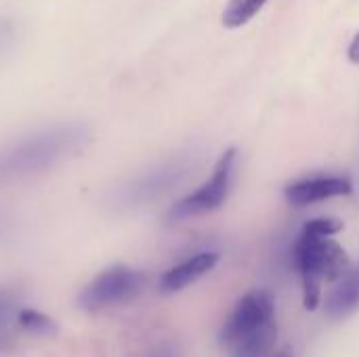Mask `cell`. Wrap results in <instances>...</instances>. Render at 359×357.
Wrapping results in <instances>:
<instances>
[{
  "instance_id": "cell-16",
  "label": "cell",
  "mask_w": 359,
  "mask_h": 357,
  "mask_svg": "<svg viewBox=\"0 0 359 357\" xmlns=\"http://www.w3.org/2000/svg\"><path fill=\"white\" fill-rule=\"evenodd\" d=\"M278 357H290V356H288V353H280V356H278Z\"/></svg>"
},
{
  "instance_id": "cell-3",
  "label": "cell",
  "mask_w": 359,
  "mask_h": 357,
  "mask_svg": "<svg viewBox=\"0 0 359 357\" xmlns=\"http://www.w3.org/2000/svg\"><path fill=\"white\" fill-rule=\"evenodd\" d=\"M145 274L128 265H114L95 276L78 295V305L84 311H105L135 301L145 288Z\"/></svg>"
},
{
  "instance_id": "cell-10",
  "label": "cell",
  "mask_w": 359,
  "mask_h": 357,
  "mask_svg": "<svg viewBox=\"0 0 359 357\" xmlns=\"http://www.w3.org/2000/svg\"><path fill=\"white\" fill-rule=\"evenodd\" d=\"M269 0H229L223 8L221 21L225 27L229 29H238L244 27L246 23H250L267 4Z\"/></svg>"
},
{
  "instance_id": "cell-12",
  "label": "cell",
  "mask_w": 359,
  "mask_h": 357,
  "mask_svg": "<svg viewBox=\"0 0 359 357\" xmlns=\"http://www.w3.org/2000/svg\"><path fill=\"white\" fill-rule=\"evenodd\" d=\"M17 328L34 337H53L57 332V324L34 307H21L17 314Z\"/></svg>"
},
{
  "instance_id": "cell-4",
  "label": "cell",
  "mask_w": 359,
  "mask_h": 357,
  "mask_svg": "<svg viewBox=\"0 0 359 357\" xmlns=\"http://www.w3.org/2000/svg\"><path fill=\"white\" fill-rule=\"evenodd\" d=\"M238 151L233 147L225 149L223 156L219 158L212 175L208 181H204L194 194L185 196L170 208V219H189V217H200L215 213L221 208L231 191V181H233V166H236Z\"/></svg>"
},
{
  "instance_id": "cell-1",
  "label": "cell",
  "mask_w": 359,
  "mask_h": 357,
  "mask_svg": "<svg viewBox=\"0 0 359 357\" xmlns=\"http://www.w3.org/2000/svg\"><path fill=\"white\" fill-rule=\"evenodd\" d=\"M90 141L84 122H55L34 128L0 147V185L38 177L74 158Z\"/></svg>"
},
{
  "instance_id": "cell-2",
  "label": "cell",
  "mask_w": 359,
  "mask_h": 357,
  "mask_svg": "<svg viewBox=\"0 0 359 357\" xmlns=\"http://www.w3.org/2000/svg\"><path fill=\"white\" fill-rule=\"evenodd\" d=\"M343 231V221L316 217L305 223L294 244V263L303 282V305L313 311L322 303L324 284H337L351 267L345 248L332 238Z\"/></svg>"
},
{
  "instance_id": "cell-7",
  "label": "cell",
  "mask_w": 359,
  "mask_h": 357,
  "mask_svg": "<svg viewBox=\"0 0 359 357\" xmlns=\"http://www.w3.org/2000/svg\"><path fill=\"white\" fill-rule=\"evenodd\" d=\"M219 263V255L217 252H198L191 259L170 267L168 271L162 274L158 288L164 295H175L185 290L187 286L196 284L200 278H204L206 274H210Z\"/></svg>"
},
{
  "instance_id": "cell-11",
  "label": "cell",
  "mask_w": 359,
  "mask_h": 357,
  "mask_svg": "<svg viewBox=\"0 0 359 357\" xmlns=\"http://www.w3.org/2000/svg\"><path fill=\"white\" fill-rule=\"evenodd\" d=\"M21 299L13 288L0 286V349L8 343L13 328L17 326V314L21 309Z\"/></svg>"
},
{
  "instance_id": "cell-15",
  "label": "cell",
  "mask_w": 359,
  "mask_h": 357,
  "mask_svg": "<svg viewBox=\"0 0 359 357\" xmlns=\"http://www.w3.org/2000/svg\"><path fill=\"white\" fill-rule=\"evenodd\" d=\"M4 234V225H2V221H0V236Z\"/></svg>"
},
{
  "instance_id": "cell-9",
  "label": "cell",
  "mask_w": 359,
  "mask_h": 357,
  "mask_svg": "<svg viewBox=\"0 0 359 357\" xmlns=\"http://www.w3.org/2000/svg\"><path fill=\"white\" fill-rule=\"evenodd\" d=\"M278 341V322H271L267 326H263L261 330L227 345V353L229 357H267Z\"/></svg>"
},
{
  "instance_id": "cell-6",
  "label": "cell",
  "mask_w": 359,
  "mask_h": 357,
  "mask_svg": "<svg viewBox=\"0 0 359 357\" xmlns=\"http://www.w3.org/2000/svg\"><path fill=\"white\" fill-rule=\"evenodd\" d=\"M353 191V183L347 177H311L288 183L284 189V198L292 206H309L316 202H324L339 196H349Z\"/></svg>"
},
{
  "instance_id": "cell-14",
  "label": "cell",
  "mask_w": 359,
  "mask_h": 357,
  "mask_svg": "<svg viewBox=\"0 0 359 357\" xmlns=\"http://www.w3.org/2000/svg\"><path fill=\"white\" fill-rule=\"evenodd\" d=\"M347 57H349V61H351V63H358L359 65V32L353 36V40L349 42Z\"/></svg>"
},
{
  "instance_id": "cell-8",
  "label": "cell",
  "mask_w": 359,
  "mask_h": 357,
  "mask_svg": "<svg viewBox=\"0 0 359 357\" xmlns=\"http://www.w3.org/2000/svg\"><path fill=\"white\" fill-rule=\"evenodd\" d=\"M324 311L332 320H345L359 311V261L326 295Z\"/></svg>"
},
{
  "instance_id": "cell-5",
  "label": "cell",
  "mask_w": 359,
  "mask_h": 357,
  "mask_svg": "<svg viewBox=\"0 0 359 357\" xmlns=\"http://www.w3.org/2000/svg\"><path fill=\"white\" fill-rule=\"evenodd\" d=\"M276 322V299L269 290H252L238 301L221 330V345L227 347L263 326Z\"/></svg>"
},
{
  "instance_id": "cell-13",
  "label": "cell",
  "mask_w": 359,
  "mask_h": 357,
  "mask_svg": "<svg viewBox=\"0 0 359 357\" xmlns=\"http://www.w3.org/2000/svg\"><path fill=\"white\" fill-rule=\"evenodd\" d=\"M17 34H19V27L15 19L0 15V59L13 48V44L17 42Z\"/></svg>"
}]
</instances>
